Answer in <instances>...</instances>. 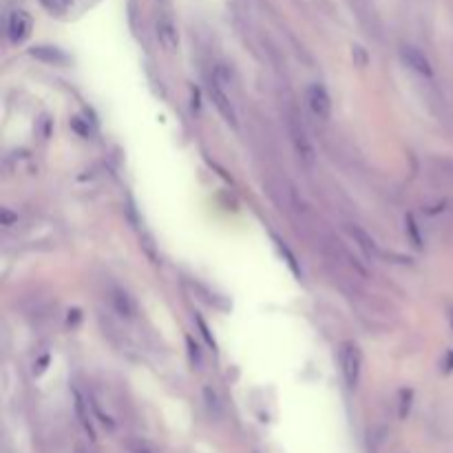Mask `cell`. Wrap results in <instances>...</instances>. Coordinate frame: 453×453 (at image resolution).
Returning a JSON list of instances; mask_svg holds the SVG:
<instances>
[{
    "mask_svg": "<svg viewBox=\"0 0 453 453\" xmlns=\"http://www.w3.org/2000/svg\"><path fill=\"white\" fill-rule=\"evenodd\" d=\"M409 404H412V392H402L400 394V418L409 414Z\"/></svg>",
    "mask_w": 453,
    "mask_h": 453,
    "instance_id": "obj_15",
    "label": "cell"
},
{
    "mask_svg": "<svg viewBox=\"0 0 453 453\" xmlns=\"http://www.w3.org/2000/svg\"><path fill=\"white\" fill-rule=\"evenodd\" d=\"M338 360H341V372L343 378L347 382V387H356L358 378H360V365H362V356L360 350L354 343H343L341 350H338Z\"/></svg>",
    "mask_w": 453,
    "mask_h": 453,
    "instance_id": "obj_1",
    "label": "cell"
},
{
    "mask_svg": "<svg viewBox=\"0 0 453 453\" xmlns=\"http://www.w3.org/2000/svg\"><path fill=\"white\" fill-rule=\"evenodd\" d=\"M40 3H42L44 9L51 11V14H56V16L64 14L66 7H69V0H40Z\"/></svg>",
    "mask_w": 453,
    "mask_h": 453,
    "instance_id": "obj_13",
    "label": "cell"
},
{
    "mask_svg": "<svg viewBox=\"0 0 453 453\" xmlns=\"http://www.w3.org/2000/svg\"><path fill=\"white\" fill-rule=\"evenodd\" d=\"M197 323H199V327H201V334H203V338H206V341L215 347V338L210 336V330H208V325L206 323H203V319H201V316H197Z\"/></svg>",
    "mask_w": 453,
    "mask_h": 453,
    "instance_id": "obj_18",
    "label": "cell"
},
{
    "mask_svg": "<svg viewBox=\"0 0 453 453\" xmlns=\"http://www.w3.org/2000/svg\"><path fill=\"white\" fill-rule=\"evenodd\" d=\"M287 131H290V140L294 144V151H297V155L301 157V160L312 166L314 160H316V153H314V146L307 138V133L301 124V120H297V116H290L287 120Z\"/></svg>",
    "mask_w": 453,
    "mask_h": 453,
    "instance_id": "obj_2",
    "label": "cell"
},
{
    "mask_svg": "<svg viewBox=\"0 0 453 453\" xmlns=\"http://www.w3.org/2000/svg\"><path fill=\"white\" fill-rule=\"evenodd\" d=\"M186 347H188V356H190V362L195 367H201V362H203V358H201V350H199V345L193 341V338L188 336L186 338Z\"/></svg>",
    "mask_w": 453,
    "mask_h": 453,
    "instance_id": "obj_14",
    "label": "cell"
},
{
    "mask_svg": "<svg viewBox=\"0 0 453 453\" xmlns=\"http://www.w3.org/2000/svg\"><path fill=\"white\" fill-rule=\"evenodd\" d=\"M208 93H210L213 104H215L217 111L221 113V118H223L225 122H228V124L237 126V111H235V106H233V102H230V96L225 93V91H223L215 80L208 84Z\"/></svg>",
    "mask_w": 453,
    "mask_h": 453,
    "instance_id": "obj_7",
    "label": "cell"
},
{
    "mask_svg": "<svg viewBox=\"0 0 453 453\" xmlns=\"http://www.w3.org/2000/svg\"><path fill=\"white\" fill-rule=\"evenodd\" d=\"M133 453H151V451L146 447H142V444H135L133 447Z\"/></svg>",
    "mask_w": 453,
    "mask_h": 453,
    "instance_id": "obj_19",
    "label": "cell"
},
{
    "mask_svg": "<svg viewBox=\"0 0 453 453\" xmlns=\"http://www.w3.org/2000/svg\"><path fill=\"white\" fill-rule=\"evenodd\" d=\"M31 29H34V20L27 11L16 9L7 16V38H9L11 44L25 42L29 38Z\"/></svg>",
    "mask_w": 453,
    "mask_h": 453,
    "instance_id": "obj_5",
    "label": "cell"
},
{
    "mask_svg": "<svg viewBox=\"0 0 453 453\" xmlns=\"http://www.w3.org/2000/svg\"><path fill=\"white\" fill-rule=\"evenodd\" d=\"M155 36H157V40H160L162 49L166 54H175L179 49V31H177L175 20L168 14H162L160 18H157V22H155Z\"/></svg>",
    "mask_w": 453,
    "mask_h": 453,
    "instance_id": "obj_6",
    "label": "cell"
},
{
    "mask_svg": "<svg viewBox=\"0 0 453 453\" xmlns=\"http://www.w3.org/2000/svg\"><path fill=\"white\" fill-rule=\"evenodd\" d=\"M407 228H409V233H412V237H414V243H416V245H420L418 228H416V221H414V217H412V215H407Z\"/></svg>",
    "mask_w": 453,
    "mask_h": 453,
    "instance_id": "obj_17",
    "label": "cell"
},
{
    "mask_svg": "<svg viewBox=\"0 0 453 453\" xmlns=\"http://www.w3.org/2000/svg\"><path fill=\"white\" fill-rule=\"evenodd\" d=\"M305 100H307V106L312 111L314 118H319L323 122H327L332 118V100L327 96L325 86L321 84H310L307 86V93H305Z\"/></svg>",
    "mask_w": 453,
    "mask_h": 453,
    "instance_id": "obj_3",
    "label": "cell"
},
{
    "mask_svg": "<svg viewBox=\"0 0 453 453\" xmlns=\"http://www.w3.org/2000/svg\"><path fill=\"white\" fill-rule=\"evenodd\" d=\"M203 394H206V402H208V409H210V412H215V414H219V412H221V404H219V400H217L215 392L206 390V392H203Z\"/></svg>",
    "mask_w": 453,
    "mask_h": 453,
    "instance_id": "obj_16",
    "label": "cell"
},
{
    "mask_svg": "<svg viewBox=\"0 0 453 453\" xmlns=\"http://www.w3.org/2000/svg\"><path fill=\"white\" fill-rule=\"evenodd\" d=\"M29 56L44 62V64H66V58L58 47H49V44H40V47H31Z\"/></svg>",
    "mask_w": 453,
    "mask_h": 453,
    "instance_id": "obj_9",
    "label": "cell"
},
{
    "mask_svg": "<svg viewBox=\"0 0 453 453\" xmlns=\"http://www.w3.org/2000/svg\"><path fill=\"white\" fill-rule=\"evenodd\" d=\"M277 241V248H279V253L285 257V261H287V265H290V270L294 272V275L297 277H301V270H299V265H297V259H294V255L287 250V245L283 243V241H279V239H275Z\"/></svg>",
    "mask_w": 453,
    "mask_h": 453,
    "instance_id": "obj_12",
    "label": "cell"
},
{
    "mask_svg": "<svg viewBox=\"0 0 453 453\" xmlns=\"http://www.w3.org/2000/svg\"><path fill=\"white\" fill-rule=\"evenodd\" d=\"M449 325H451V330H453V307H449Z\"/></svg>",
    "mask_w": 453,
    "mask_h": 453,
    "instance_id": "obj_20",
    "label": "cell"
},
{
    "mask_svg": "<svg viewBox=\"0 0 453 453\" xmlns=\"http://www.w3.org/2000/svg\"><path fill=\"white\" fill-rule=\"evenodd\" d=\"M400 60L404 62L407 69H412L414 73L422 78H434V66L429 62V58L414 44H402L400 47Z\"/></svg>",
    "mask_w": 453,
    "mask_h": 453,
    "instance_id": "obj_4",
    "label": "cell"
},
{
    "mask_svg": "<svg viewBox=\"0 0 453 453\" xmlns=\"http://www.w3.org/2000/svg\"><path fill=\"white\" fill-rule=\"evenodd\" d=\"M347 233L352 235L354 243L360 248L362 255H365V257L374 259V257L378 255V245H376V241H374L365 230H362V228H358V225H347Z\"/></svg>",
    "mask_w": 453,
    "mask_h": 453,
    "instance_id": "obj_8",
    "label": "cell"
},
{
    "mask_svg": "<svg viewBox=\"0 0 453 453\" xmlns=\"http://www.w3.org/2000/svg\"><path fill=\"white\" fill-rule=\"evenodd\" d=\"M111 301H113V305H116V310L122 316H133L135 312H138V305H135V301L128 297L124 290H113L111 292Z\"/></svg>",
    "mask_w": 453,
    "mask_h": 453,
    "instance_id": "obj_10",
    "label": "cell"
},
{
    "mask_svg": "<svg viewBox=\"0 0 453 453\" xmlns=\"http://www.w3.org/2000/svg\"><path fill=\"white\" fill-rule=\"evenodd\" d=\"M73 398H76V414L82 422V427L88 432L91 438H96V432H93V424H91V416H88V402L84 400V396L76 390L73 392Z\"/></svg>",
    "mask_w": 453,
    "mask_h": 453,
    "instance_id": "obj_11",
    "label": "cell"
}]
</instances>
